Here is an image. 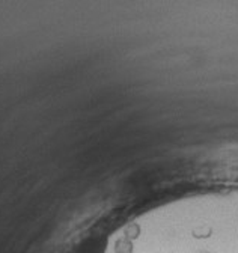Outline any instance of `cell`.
Instances as JSON below:
<instances>
[{
    "label": "cell",
    "mask_w": 238,
    "mask_h": 253,
    "mask_svg": "<svg viewBox=\"0 0 238 253\" xmlns=\"http://www.w3.org/2000/svg\"><path fill=\"white\" fill-rule=\"evenodd\" d=\"M106 250V240L103 236H91L80 247L75 250V253H104Z\"/></svg>",
    "instance_id": "1"
},
{
    "label": "cell",
    "mask_w": 238,
    "mask_h": 253,
    "mask_svg": "<svg viewBox=\"0 0 238 253\" xmlns=\"http://www.w3.org/2000/svg\"><path fill=\"white\" fill-rule=\"evenodd\" d=\"M115 253H133V244L128 238H119L115 243Z\"/></svg>",
    "instance_id": "2"
},
{
    "label": "cell",
    "mask_w": 238,
    "mask_h": 253,
    "mask_svg": "<svg viewBox=\"0 0 238 253\" xmlns=\"http://www.w3.org/2000/svg\"><path fill=\"white\" fill-rule=\"evenodd\" d=\"M125 238H128L130 241L131 240H136L137 236H139V234H140V226L137 225V223H131V225H128L125 228Z\"/></svg>",
    "instance_id": "3"
}]
</instances>
